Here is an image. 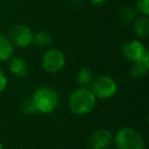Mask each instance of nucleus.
<instances>
[{
  "instance_id": "f257e3e1",
  "label": "nucleus",
  "mask_w": 149,
  "mask_h": 149,
  "mask_svg": "<svg viewBox=\"0 0 149 149\" xmlns=\"http://www.w3.org/2000/svg\"><path fill=\"white\" fill-rule=\"evenodd\" d=\"M96 105V97L87 87L74 90L68 98V106L72 112L78 116L90 113Z\"/></svg>"
},
{
  "instance_id": "f03ea898",
  "label": "nucleus",
  "mask_w": 149,
  "mask_h": 149,
  "mask_svg": "<svg viewBox=\"0 0 149 149\" xmlns=\"http://www.w3.org/2000/svg\"><path fill=\"white\" fill-rule=\"evenodd\" d=\"M38 112L48 114L53 112L59 104V95L49 87L38 88L32 96Z\"/></svg>"
},
{
  "instance_id": "7ed1b4c3",
  "label": "nucleus",
  "mask_w": 149,
  "mask_h": 149,
  "mask_svg": "<svg viewBox=\"0 0 149 149\" xmlns=\"http://www.w3.org/2000/svg\"><path fill=\"white\" fill-rule=\"evenodd\" d=\"M118 149H145V142L139 132L130 127L120 128L113 137Z\"/></svg>"
},
{
  "instance_id": "20e7f679",
  "label": "nucleus",
  "mask_w": 149,
  "mask_h": 149,
  "mask_svg": "<svg viewBox=\"0 0 149 149\" xmlns=\"http://www.w3.org/2000/svg\"><path fill=\"white\" fill-rule=\"evenodd\" d=\"M91 85V92L96 98L99 99H109L116 95L118 91V84L109 76H98L94 78Z\"/></svg>"
},
{
  "instance_id": "39448f33",
  "label": "nucleus",
  "mask_w": 149,
  "mask_h": 149,
  "mask_svg": "<svg viewBox=\"0 0 149 149\" xmlns=\"http://www.w3.org/2000/svg\"><path fill=\"white\" fill-rule=\"evenodd\" d=\"M65 55L57 48H50L42 56V68L45 72L55 74L63 68Z\"/></svg>"
},
{
  "instance_id": "423d86ee",
  "label": "nucleus",
  "mask_w": 149,
  "mask_h": 149,
  "mask_svg": "<svg viewBox=\"0 0 149 149\" xmlns=\"http://www.w3.org/2000/svg\"><path fill=\"white\" fill-rule=\"evenodd\" d=\"M7 37L13 46L25 48L33 43L34 33L27 26L15 25L10 28Z\"/></svg>"
},
{
  "instance_id": "0eeeda50",
  "label": "nucleus",
  "mask_w": 149,
  "mask_h": 149,
  "mask_svg": "<svg viewBox=\"0 0 149 149\" xmlns=\"http://www.w3.org/2000/svg\"><path fill=\"white\" fill-rule=\"evenodd\" d=\"M113 135L109 130L99 129L96 130L90 135L88 139V148L89 149H107L110 146Z\"/></svg>"
},
{
  "instance_id": "6e6552de",
  "label": "nucleus",
  "mask_w": 149,
  "mask_h": 149,
  "mask_svg": "<svg viewBox=\"0 0 149 149\" xmlns=\"http://www.w3.org/2000/svg\"><path fill=\"white\" fill-rule=\"evenodd\" d=\"M122 54L128 61L136 62L140 60L146 53V48L143 43L139 40H130L123 44L122 46Z\"/></svg>"
},
{
  "instance_id": "1a4fd4ad",
  "label": "nucleus",
  "mask_w": 149,
  "mask_h": 149,
  "mask_svg": "<svg viewBox=\"0 0 149 149\" xmlns=\"http://www.w3.org/2000/svg\"><path fill=\"white\" fill-rule=\"evenodd\" d=\"M132 66L130 68L131 77L134 79H142L147 74L149 68V52L146 51L142 58L136 62H132Z\"/></svg>"
},
{
  "instance_id": "9d476101",
  "label": "nucleus",
  "mask_w": 149,
  "mask_h": 149,
  "mask_svg": "<svg viewBox=\"0 0 149 149\" xmlns=\"http://www.w3.org/2000/svg\"><path fill=\"white\" fill-rule=\"evenodd\" d=\"M9 70L11 74L17 78H25L29 72V65L23 57H13L9 63Z\"/></svg>"
},
{
  "instance_id": "9b49d317",
  "label": "nucleus",
  "mask_w": 149,
  "mask_h": 149,
  "mask_svg": "<svg viewBox=\"0 0 149 149\" xmlns=\"http://www.w3.org/2000/svg\"><path fill=\"white\" fill-rule=\"evenodd\" d=\"M133 31L139 39H146L149 33V19L147 17H137L133 23Z\"/></svg>"
},
{
  "instance_id": "f8f14e48",
  "label": "nucleus",
  "mask_w": 149,
  "mask_h": 149,
  "mask_svg": "<svg viewBox=\"0 0 149 149\" xmlns=\"http://www.w3.org/2000/svg\"><path fill=\"white\" fill-rule=\"evenodd\" d=\"M13 54V45L9 41L8 37L0 34V61H6L10 59Z\"/></svg>"
},
{
  "instance_id": "ddd939ff",
  "label": "nucleus",
  "mask_w": 149,
  "mask_h": 149,
  "mask_svg": "<svg viewBox=\"0 0 149 149\" xmlns=\"http://www.w3.org/2000/svg\"><path fill=\"white\" fill-rule=\"evenodd\" d=\"M94 77L93 72L90 68H83L78 72L77 74V81L82 87H87L92 83Z\"/></svg>"
},
{
  "instance_id": "4468645a",
  "label": "nucleus",
  "mask_w": 149,
  "mask_h": 149,
  "mask_svg": "<svg viewBox=\"0 0 149 149\" xmlns=\"http://www.w3.org/2000/svg\"><path fill=\"white\" fill-rule=\"evenodd\" d=\"M137 15H138V11L136 8L132 6H126L120 10L118 17L123 23H131V22H134V19L137 17Z\"/></svg>"
},
{
  "instance_id": "2eb2a0df",
  "label": "nucleus",
  "mask_w": 149,
  "mask_h": 149,
  "mask_svg": "<svg viewBox=\"0 0 149 149\" xmlns=\"http://www.w3.org/2000/svg\"><path fill=\"white\" fill-rule=\"evenodd\" d=\"M52 39L51 36L49 35L46 32H38L37 34H34V38H33V42L36 45L40 46V47H46L51 43Z\"/></svg>"
},
{
  "instance_id": "dca6fc26",
  "label": "nucleus",
  "mask_w": 149,
  "mask_h": 149,
  "mask_svg": "<svg viewBox=\"0 0 149 149\" xmlns=\"http://www.w3.org/2000/svg\"><path fill=\"white\" fill-rule=\"evenodd\" d=\"M21 109L23 112L28 113V114H32V113H34V112H37L33 98L32 97L25 98L21 103Z\"/></svg>"
},
{
  "instance_id": "f3484780",
  "label": "nucleus",
  "mask_w": 149,
  "mask_h": 149,
  "mask_svg": "<svg viewBox=\"0 0 149 149\" xmlns=\"http://www.w3.org/2000/svg\"><path fill=\"white\" fill-rule=\"evenodd\" d=\"M136 9L142 15L148 17L149 15V0H137Z\"/></svg>"
},
{
  "instance_id": "a211bd4d",
  "label": "nucleus",
  "mask_w": 149,
  "mask_h": 149,
  "mask_svg": "<svg viewBox=\"0 0 149 149\" xmlns=\"http://www.w3.org/2000/svg\"><path fill=\"white\" fill-rule=\"evenodd\" d=\"M7 86V78L5 74L0 70V93H2Z\"/></svg>"
},
{
  "instance_id": "6ab92c4d",
  "label": "nucleus",
  "mask_w": 149,
  "mask_h": 149,
  "mask_svg": "<svg viewBox=\"0 0 149 149\" xmlns=\"http://www.w3.org/2000/svg\"><path fill=\"white\" fill-rule=\"evenodd\" d=\"M106 1H107V0H90V2L93 5H95V6H99V5L104 4Z\"/></svg>"
},
{
  "instance_id": "aec40b11",
  "label": "nucleus",
  "mask_w": 149,
  "mask_h": 149,
  "mask_svg": "<svg viewBox=\"0 0 149 149\" xmlns=\"http://www.w3.org/2000/svg\"><path fill=\"white\" fill-rule=\"evenodd\" d=\"M0 149H3V146H2V144L0 143Z\"/></svg>"
}]
</instances>
